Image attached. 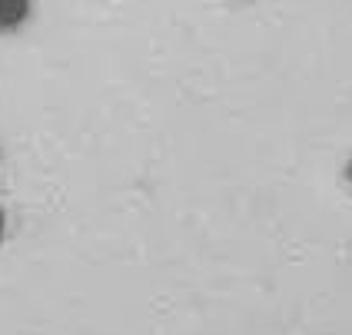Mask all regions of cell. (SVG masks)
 <instances>
[{
    "label": "cell",
    "mask_w": 352,
    "mask_h": 335,
    "mask_svg": "<svg viewBox=\"0 0 352 335\" xmlns=\"http://www.w3.org/2000/svg\"><path fill=\"white\" fill-rule=\"evenodd\" d=\"M346 179L352 183V157H349V163H346Z\"/></svg>",
    "instance_id": "7a4b0ae2"
},
{
    "label": "cell",
    "mask_w": 352,
    "mask_h": 335,
    "mask_svg": "<svg viewBox=\"0 0 352 335\" xmlns=\"http://www.w3.org/2000/svg\"><path fill=\"white\" fill-rule=\"evenodd\" d=\"M27 20H30L27 0H0V34H17Z\"/></svg>",
    "instance_id": "6da1fadb"
},
{
    "label": "cell",
    "mask_w": 352,
    "mask_h": 335,
    "mask_svg": "<svg viewBox=\"0 0 352 335\" xmlns=\"http://www.w3.org/2000/svg\"><path fill=\"white\" fill-rule=\"evenodd\" d=\"M0 242H3V213H0Z\"/></svg>",
    "instance_id": "3957f363"
}]
</instances>
